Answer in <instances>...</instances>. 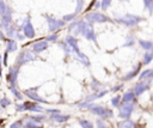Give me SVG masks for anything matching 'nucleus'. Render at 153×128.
<instances>
[{
  "instance_id": "9d476101",
  "label": "nucleus",
  "mask_w": 153,
  "mask_h": 128,
  "mask_svg": "<svg viewBox=\"0 0 153 128\" xmlns=\"http://www.w3.org/2000/svg\"><path fill=\"white\" fill-rule=\"evenodd\" d=\"M110 2H111V0H103L102 1V4H100V6H102V8H106L109 5H110Z\"/></svg>"
},
{
  "instance_id": "20e7f679",
  "label": "nucleus",
  "mask_w": 153,
  "mask_h": 128,
  "mask_svg": "<svg viewBox=\"0 0 153 128\" xmlns=\"http://www.w3.org/2000/svg\"><path fill=\"white\" fill-rule=\"evenodd\" d=\"M49 30L53 32V31H55L57 28H60V26H62L63 25V22H59V20H54V19H49Z\"/></svg>"
},
{
  "instance_id": "39448f33",
  "label": "nucleus",
  "mask_w": 153,
  "mask_h": 128,
  "mask_svg": "<svg viewBox=\"0 0 153 128\" xmlns=\"http://www.w3.org/2000/svg\"><path fill=\"white\" fill-rule=\"evenodd\" d=\"M47 48V42H37V43H35L33 44V47H32V50L33 51H42V50H44Z\"/></svg>"
},
{
  "instance_id": "f03ea898",
  "label": "nucleus",
  "mask_w": 153,
  "mask_h": 128,
  "mask_svg": "<svg viewBox=\"0 0 153 128\" xmlns=\"http://www.w3.org/2000/svg\"><path fill=\"white\" fill-rule=\"evenodd\" d=\"M120 22L123 23V24H126V25H130V26H131V25H135L137 22H140V18L134 17V16H131V14H127L124 18H121Z\"/></svg>"
},
{
  "instance_id": "7ed1b4c3",
  "label": "nucleus",
  "mask_w": 153,
  "mask_h": 128,
  "mask_svg": "<svg viewBox=\"0 0 153 128\" xmlns=\"http://www.w3.org/2000/svg\"><path fill=\"white\" fill-rule=\"evenodd\" d=\"M23 28H24V35H25L26 37H29V38L33 37V35H35V32H33V28H32V25L30 24L29 20H26V23L23 24Z\"/></svg>"
},
{
  "instance_id": "1a4fd4ad",
  "label": "nucleus",
  "mask_w": 153,
  "mask_h": 128,
  "mask_svg": "<svg viewBox=\"0 0 153 128\" xmlns=\"http://www.w3.org/2000/svg\"><path fill=\"white\" fill-rule=\"evenodd\" d=\"M143 1H145V6L149 11H153V0H143Z\"/></svg>"
},
{
  "instance_id": "f257e3e1",
  "label": "nucleus",
  "mask_w": 153,
  "mask_h": 128,
  "mask_svg": "<svg viewBox=\"0 0 153 128\" xmlns=\"http://www.w3.org/2000/svg\"><path fill=\"white\" fill-rule=\"evenodd\" d=\"M87 20L88 22H96V23H100V22H108V17H105L104 14L102 13H98V12H93V13H90L87 14Z\"/></svg>"
},
{
  "instance_id": "4468645a",
  "label": "nucleus",
  "mask_w": 153,
  "mask_h": 128,
  "mask_svg": "<svg viewBox=\"0 0 153 128\" xmlns=\"http://www.w3.org/2000/svg\"><path fill=\"white\" fill-rule=\"evenodd\" d=\"M73 17H74V14H69V16H65L63 19L65 20H71V19H73Z\"/></svg>"
},
{
  "instance_id": "6e6552de",
  "label": "nucleus",
  "mask_w": 153,
  "mask_h": 128,
  "mask_svg": "<svg viewBox=\"0 0 153 128\" xmlns=\"http://www.w3.org/2000/svg\"><path fill=\"white\" fill-rule=\"evenodd\" d=\"M139 43L146 49V50H148V49H151L152 48V43L151 42H146V41H139Z\"/></svg>"
},
{
  "instance_id": "423d86ee",
  "label": "nucleus",
  "mask_w": 153,
  "mask_h": 128,
  "mask_svg": "<svg viewBox=\"0 0 153 128\" xmlns=\"http://www.w3.org/2000/svg\"><path fill=\"white\" fill-rule=\"evenodd\" d=\"M67 41H68V43L71 44V47H72V48H73V49H74L76 53H79V50H78V45H76V42H75V39H74L73 37H71V36H69V37L67 38Z\"/></svg>"
},
{
  "instance_id": "ddd939ff",
  "label": "nucleus",
  "mask_w": 153,
  "mask_h": 128,
  "mask_svg": "<svg viewBox=\"0 0 153 128\" xmlns=\"http://www.w3.org/2000/svg\"><path fill=\"white\" fill-rule=\"evenodd\" d=\"M82 7V0H78V6H76V11H80V8Z\"/></svg>"
},
{
  "instance_id": "0eeeda50",
  "label": "nucleus",
  "mask_w": 153,
  "mask_h": 128,
  "mask_svg": "<svg viewBox=\"0 0 153 128\" xmlns=\"http://www.w3.org/2000/svg\"><path fill=\"white\" fill-rule=\"evenodd\" d=\"M16 48H17L16 41H8V43H7V50L8 51H13V50H16Z\"/></svg>"
},
{
  "instance_id": "2eb2a0df",
  "label": "nucleus",
  "mask_w": 153,
  "mask_h": 128,
  "mask_svg": "<svg viewBox=\"0 0 153 128\" xmlns=\"http://www.w3.org/2000/svg\"><path fill=\"white\" fill-rule=\"evenodd\" d=\"M48 39H49V41H51V39H56V35H54V36H50Z\"/></svg>"
},
{
  "instance_id": "9b49d317",
  "label": "nucleus",
  "mask_w": 153,
  "mask_h": 128,
  "mask_svg": "<svg viewBox=\"0 0 153 128\" xmlns=\"http://www.w3.org/2000/svg\"><path fill=\"white\" fill-rule=\"evenodd\" d=\"M5 10H6L5 2H4V0H0V14H1V13H4V12H5Z\"/></svg>"
},
{
  "instance_id": "f8f14e48",
  "label": "nucleus",
  "mask_w": 153,
  "mask_h": 128,
  "mask_svg": "<svg viewBox=\"0 0 153 128\" xmlns=\"http://www.w3.org/2000/svg\"><path fill=\"white\" fill-rule=\"evenodd\" d=\"M152 57H153V55L152 54H146V56H145V62L147 63V62H149L151 60H152Z\"/></svg>"
}]
</instances>
